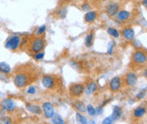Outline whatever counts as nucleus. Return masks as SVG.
<instances>
[{"instance_id":"obj_1","label":"nucleus","mask_w":147,"mask_h":124,"mask_svg":"<svg viewBox=\"0 0 147 124\" xmlns=\"http://www.w3.org/2000/svg\"><path fill=\"white\" fill-rule=\"evenodd\" d=\"M37 78V72L33 66L25 64L24 66L19 67L18 71L15 72L13 81L15 85L21 89L28 86Z\"/></svg>"},{"instance_id":"obj_2","label":"nucleus","mask_w":147,"mask_h":124,"mask_svg":"<svg viewBox=\"0 0 147 124\" xmlns=\"http://www.w3.org/2000/svg\"><path fill=\"white\" fill-rule=\"evenodd\" d=\"M28 48L29 51L33 54H37L39 52H43V50L47 44V41L43 36H35L31 40L28 41Z\"/></svg>"},{"instance_id":"obj_3","label":"nucleus","mask_w":147,"mask_h":124,"mask_svg":"<svg viewBox=\"0 0 147 124\" xmlns=\"http://www.w3.org/2000/svg\"><path fill=\"white\" fill-rule=\"evenodd\" d=\"M132 64L135 66H143L146 64L147 60V55L146 52L143 49H138L135 50L132 54Z\"/></svg>"},{"instance_id":"obj_4","label":"nucleus","mask_w":147,"mask_h":124,"mask_svg":"<svg viewBox=\"0 0 147 124\" xmlns=\"http://www.w3.org/2000/svg\"><path fill=\"white\" fill-rule=\"evenodd\" d=\"M20 43H21V37L18 35L11 36L7 42H5V46L11 51H16L20 47Z\"/></svg>"},{"instance_id":"obj_5","label":"nucleus","mask_w":147,"mask_h":124,"mask_svg":"<svg viewBox=\"0 0 147 124\" xmlns=\"http://www.w3.org/2000/svg\"><path fill=\"white\" fill-rule=\"evenodd\" d=\"M42 84L45 88L54 90L58 86V80L53 75H45L42 77Z\"/></svg>"},{"instance_id":"obj_6","label":"nucleus","mask_w":147,"mask_h":124,"mask_svg":"<svg viewBox=\"0 0 147 124\" xmlns=\"http://www.w3.org/2000/svg\"><path fill=\"white\" fill-rule=\"evenodd\" d=\"M84 85L82 83H73L69 86V93L70 96L74 98L80 97L84 93Z\"/></svg>"},{"instance_id":"obj_7","label":"nucleus","mask_w":147,"mask_h":124,"mask_svg":"<svg viewBox=\"0 0 147 124\" xmlns=\"http://www.w3.org/2000/svg\"><path fill=\"white\" fill-rule=\"evenodd\" d=\"M120 10V5L116 3V2H111L110 4H108L106 5V14L110 17H113V16H115L117 15V13L119 12Z\"/></svg>"},{"instance_id":"obj_8","label":"nucleus","mask_w":147,"mask_h":124,"mask_svg":"<svg viewBox=\"0 0 147 124\" xmlns=\"http://www.w3.org/2000/svg\"><path fill=\"white\" fill-rule=\"evenodd\" d=\"M137 79H138V76L135 72H127L125 76H124L123 82L125 83V85L127 86H134L137 82Z\"/></svg>"},{"instance_id":"obj_9","label":"nucleus","mask_w":147,"mask_h":124,"mask_svg":"<svg viewBox=\"0 0 147 124\" xmlns=\"http://www.w3.org/2000/svg\"><path fill=\"white\" fill-rule=\"evenodd\" d=\"M122 79L120 77H114L109 82V89L113 92H116L121 89Z\"/></svg>"},{"instance_id":"obj_10","label":"nucleus","mask_w":147,"mask_h":124,"mask_svg":"<svg viewBox=\"0 0 147 124\" xmlns=\"http://www.w3.org/2000/svg\"><path fill=\"white\" fill-rule=\"evenodd\" d=\"M2 108L8 112H12L16 110V103L12 99H4L1 101Z\"/></svg>"},{"instance_id":"obj_11","label":"nucleus","mask_w":147,"mask_h":124,"mask_svg":"<svg viewBox=\"0 0 147 124\" xmlns=\"http://www.w3.org/2000/svg\"><path fill=\"white\" fill-rule=\"evenodd\" d=\"M122 36L127 41H132L134 39L135 37V34H134V31L132 27H125L123 28V31H122Z\"/></svg>"},{"instance_id":"obj_12","label":"nucleus","mask_w":147,"mask_h":124,"mask_svg":"<svg viewBox=\"0 0 147 124\" xmlns=\"http://www.w3.org/2000/svg\"><path fill=\"white\" fill-rule=\"evenodd\" d=\"M43 110L47 118H52L54 115V106L51 103H45L43 104Z\"/></svg>"},{"instance_id":"obj_13","label":"nucleus","mask_w":147,"mask_h":124,"mask_svg":"<svg viewBox=\"0 0 147 124\" xmlns=\"http://www.w3.org/2000/svg\"><path fill=\"white\" fill-rule=\"evenodd\" d=\"M97 89V84L95 83L94 82L91 81L89 82L88 83H86V85H84V92L86 93V95H90L94 93L95 91H96Z\"/></svg>"},{"instance_id":"obj_14","label":"nucleus","mask_w":147,"mask_h":124,"mask_svg":"<svg viewBox=\"0 0 147 124\" xmlns=\"http://www.w3.org/2000/svg\"><path fill=\"white\" fill-rule=\"evenodd\" d=\"M96 18H97V13L95 11H88L86 14V15H84V21L87 24L94 23Z\"/></svg>"},{"instance_id":"obj_15","label":"nucleus","mask_w":147,"mask_h":124,"mask_svg":"<svg viewBox=\"0 0 147 124\" xmlns=\"http://www.w3.org/2000/svg\"><path fill=\"white\" fill-rule=\"evenodd\" d=\"M117 19L120 21H126L131 17V13L126 10H119V12L116 15Z\"/></svg>"},{"instance_id":"obj_16","label":"nucleus","mask_w":147,"mask_h":124,"mask_svg":"<svg viewBox=\"0 0 147 124\" xmlns=\"http://www.w3.org/2000/svg\"><path fill=\"white\" fill-rule=\"evenodd\" d=\"M123 113V111L119 106H114V110H113V114H112V119L113 121L119 120Z\"/></svg>"},{"instance_id":"obj_17","label":"nucleus","mask_w":147,"mask_h":124,"mask_svg":"<svg viewBox=\"0 0 147 124\" xmlns=\"http://www.w3.org/2000/svg\"><path fill=\"white\" fill-rule=\"evenodd\" d=\"M26 109L34 114H41V108L35 104H26Z\"/></svg>"},{"instance_id":"obj_18","label":"nucleus","mask_w":147,"mask_h":124,"mask_svg":"<svg viewBox=\"0 0 147 124\" xmlns=\"http://www.w3.org/2000/svg\"><path fill=\"white\" fill-rule=\"evenodd\" d=\"M145 108L143 106H141V107H137L136 109H134V112H133V114L135 118H142L144 114H145Z\"/></svg>"},{"instance_id":"obj_19","label":"nucleus","mask_w":147,"mask_h":124,"mask_svg":"<svg viewBox=\"0 0 147 124\" xmlns=\"http://www.w3.org/2000/svg\"><path fill=\"white\" fill-rule=\"evenodd\" d=\"M0 72L4 74H8L11 72V67L7 63H0Z\"/></svg>"},{"instance_id":"obj_20","label":"nucleus","mask_w":147,"mask_h":124,"mask_svg":"<svg viewBox=\"0 0 147 124\" xmlns=\"http://www.w3.org/2000/svg\"><path fill=\"white\" fill-rule=\"evenodd\" d=\"M74 107H75V108L80 112H86V107L83 101H76L75 103V104H74Z\"/></svg>"},{"instance_id":"obj_21","label":"nucleus","mask_w":147,"mask_h":124,"mask_svg":"<svg viewBox=\"0 0 147 124\" xmlns=\"http://www.w3.org/2000/svg\"><path fill=\"white\" fill-rule=\"evenodd\" d=\"M93 42H94V34L89 33L86 36V39H84V44H86V47H91L93 46Z\"/></svg>"},{"instance_id":"obj_22","label":"nucleus","mask_w":147,"mask_h":124,"mask_svg":"<svg viewBox=\"0 0 147 124\" xmlns=\"http://www.w3.org/2000/svg\"><path fill=\"white\" fill-rule=\"evenodd\" d=\"M67 15V7H62L61 8L58 9V11L56 12V15L57 17L61 18V19H64Z\"/></svg>"},{"instance_id":"obj_23","label":"nucleus","mask_w":147,"mask_h":124,"mask_svg":"<svg viewBox=\"0 0 147 124\" xmlns=\"http://www.w3.org/2000/svg\"><path fill=\"white\" fill-rule=\"evenodd\" d=\"M107 32H108V34L111 36H114L115 38H118L120 36L119 31H118L115 27H109L108 29H107Z\"/></svg>"},{"instance_id":"obj_24","label":"nucleus","mask_w":147,"mask_h":124,"mask_svg":"<svg viewBox=\"0 0 147 124\" xmlns=\"http://www.w3.org/2000/svg\"><path fill=\"white\" fill-rule=\"evenodd\" d=\"M76 121L79 124H88L86 118L81 115L80 113H76Z\"/></svg>"},{"instance_id":"obj_25","label":"nucleus","mask_w":147,"mask_h":124,"mask_svg":"<svg viewBox=\"0 0 147 124\" xmlns=\"http://www.w3.org/2000/svg\"><path fill=\"white\" fill-rule=\"evenodd\" d=\"M52 118L55 124H65V121L59 115H53Z\"/></svg>"},{"instance_id":"obj_26","label":"nucleus","mask_w":147,"mask_h":124,"mask_svg":"<svg viewBox=\"0 0 147 124\" xmlns=\"http://www.w3.org/2000/svg\"><path fill=\"white\" fill-rule=\"evenodd\" d=\"M86 111H87V112L89 113L90 116H94V115H95V113H96V110H95V109L94 108V106L91 105V104L87 105V107H86Z\"/></svg>"},{"instance_id":"obj_27","label":"nucleus","mask_w":147,"mask_h":124,"mask_svg":"<svg viewBox=\"0 0 147 124\" xmlns=\"http://www.w3.org/2000/svg\"><path fill=\"white\" fill-rule=\"evenodd\" d=\"M0 124H12V121L9 117H1L0 118Z\"/></svg>"},{"instance_id":"obj_28","label":"nucleus","mask_w":147,"mask_h":124,"mask_svg":"<svg viewBox=\"0 0 147 124\" xmlns=\"http://www.w3.org/2000/svg\"><path fill=\"white\" fill-rule=\"evenodd\" d=\"M46 25H42V26H40L37 29V31H36V36H43L44 35V33H45V31H46Z\"/></svg>"},{"instance_id":"obj_29","label":"nucleus","mask_w":147,"mask_h":124,"mask_svg":"<svg viewBox=\"0 0 147 124\" xmlns=\"http://www.w3.org/2000/svg\"><path fill=\"white\" fill-rule=\"evenodd\" d=\"M44 55H45L44 52H39L34 54V58H35V60H42L44 58Z\"/></svg>"},{"instance_id":"obj_30","label":"nucleus","mask_w":147,"mask_h":124,"mask_svg":"<svg viewBox=\"0 0 147 124\" xmlns=\"http://www.w3.org/2000/svg\"><path fill=\"white\" fill-rule=\"evenodd\" d=\"M113 123H114V121H113L112 118L111 117H107L103 121V123H102V124H113Z\"/></svg>"},{"instance_id":"obj_31","label":"nucleus","mask_w":147,"mask_h":124,"mask_svg":"<svg viewBox=\"0 0 147 124\" xmlns=\"http://www.w3.org/2000/svg\"><path fill=\"white\" fill-rule=\"evenodd\" d=\"M82 9L84 10V11H89L91 9V5H90L88 3H84L83 5H82Z\"/></svg>"},{"instance_id":"obj_32","label":"nucleus","mask_w":147,"mask_h":124,"mask_svg":"<svg viewBox=\"0 0 147 124\" xmlns=\"http://www.w3.org/2000/svg\"><path fill=\"white\" fill-rule=\"evenodd\" d=\"M27 92L29 94H34L36 92V87L35 86H30L29 89L27 90Z\"/></svg>"},{"instance_id":"obj_33","label":"nucleus","mask_w":147,"mask_h":124,"mask_svg":"<svg viewBox=\"0 0 147 124\" xmlns=\"http://www.w3.org/2000/svg\"><path fill=\"white\" fill-rule=\"evenodd\" d=\"M115 44V43L111 42L110 44H109V48H108V54H111L113 53V50H114V46H115V44Z\"/></svg>"},{"instance_id":"obj_34","label":"nucleus","mask_w":147,"mask_h":124,"mask_svg":"<svg viewBox=\"0 0 147 124\" xmlns=\"http://www.w3.org/2000/svg\"><path fill=\"white\" fill-rule=\"evenodd\" d=\"M144 95H145V92H139L136 95V98L139 99V100H141V99H143L144 97Z\"/></svg>"},{"instance_id":"obj_35","label":"nucleus","mask_w":147,"mask_h":124,"mask_svg":"<svg viewBox=\"0 0 147 124\" xmlns=\"http://www.w3.org/2000/svg\"><path fill=\"white\" fill-rule=\"evenodd\" d=\"M143 4L144 7H147V0H143Z\"/></svg>"},{"instance_id":"obj_36","label":"nucleus","mask_w":147,"mask_h":124,"mask_svg":"<svg viewBox=\"0 0 147 124\" xmlns=\"http://www.w3.org/2000/svg\"><path fill=\"white\" fill-rule=\"evenodd\" d=\"M88 124H95V122H94V121H90V122H89Z\"/></svg>"}]
</instances>
